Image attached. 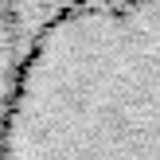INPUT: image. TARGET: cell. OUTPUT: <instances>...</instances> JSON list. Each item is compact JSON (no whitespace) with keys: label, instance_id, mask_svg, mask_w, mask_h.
I'll use <instances>...</instances> for the list:
<instances>
[{"label":"cell","instance_id":"1","mask_svg":"<svg viewBox=\"0 0 160 160\" xmlns=\"http://www.w3.org/2000/svg\"><path fill=\"white\" fill-rule=\"evenodd\" d=\"M160 160V0H90L51 23L0 129L4 160Z\"/></svg>","mask_w":160,"mask_h":160},{"label":"cell","instance_id":"2","mask_svg":"<svg viewBox=\"0 0 160 160\" xmlns=\"http://www.w3.org/2000/svg\"><path fill=\"white\" fill-rule=\"evenodd\" d=\"M78 4L90 0H0V129L39 39L51 31L55 20L74 12Z\"/></svg>","mask_w":160,"mask_h":160}]
</instances>
